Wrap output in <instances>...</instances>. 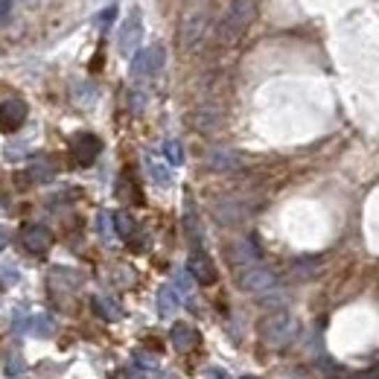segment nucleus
<instances>
[{
    "label": "nucleus",
    "instance_id": "24",
    "mask_svg": "<svg viewBox=\"0 0 379 379\" xmlns=\"http://www.w3.org/2000/svg\"><path fill=\"white\" fill-rule=\"evenodd\" d=\"M190 289H193V280H190V272H178V277H175V292L184 298V295H190Z\"/></svg>",
    "mask_w": 379,
    "mask_h": 379
},
{
    "label": "nucleus",
    "instance_id": "17",
    "mask_svg": "<svg viewBox=\"0 0 379 379\" xmlns=\"http://www.w3.org/2000/svg\"><path fill=\"white\" fill-rule=\"evenodd\" d=\"M53 329H56V324H53V318L50 315H29V333L32 336H41V339H47V336H53Z\"/></svg>",
    "mask_w": 379,
    "mask_h": 379
},
{
    "label": "nucleus",
    "instance_id": "23",
    "mask_svg": "<svg viewBox=\"0 0 379 379\" xmlns=\"http://www.w3.org/2000/svg\"><path fill=\"white\" fill-rule=\"evenodd\" d=\"M6 373L9 376H21L24 373V359L18 350H12V359H6Z\"/></svg>",
    "mask_w": 379,
    "mask_h": 379
},
{
    "label": "nucleus",
    "instance_id": "12",
    "mask_svg": "<svg viewBox=\"0 0 379 379\" xmlns=\"http://www.w3.org/2000/svg\"><path fill=\"white\" fill-rule=\"evenodd\" d=\"M94 312L100 318H105V321H120L123 318V306H120V301L117 298H111V295H94Z\"/></svg>",
    "mask_w": 379,
    "mask_h": 379
},
{
    "label": "nucleus",
    "instance_id": "14",
    "mask_svg": "<svg viewBox=\"0 0 379 379\" xmlns=\"http://www.w3.org/2000/svg\"><path fill=\"white\" fill-rule=\"evenodd\" d=\"M56 175V163L47 158V155H38V158H32L29 163V178L32 181H50Z\"/></svg>",
    "mask_w": 379,
    "mask_h": 379
},
{
    "label": "nucleus",
    "instance_id": "29",
    "mask_svg": "<svg viewBox=\"0 0 379 379\" xmlns=\"http://www.w3.org/2000/svg\"><path fill=\"white\" fill-rule=\"evenodd\" d=\"M210 376H213V379H228V373H225V371H210Z\"/></svg>",
    "mask_w": 379,
    "mask_h": 379
},
{
    "label": "nucleus",
    "instance_id": "27",
    "mask_svg": "<svg viewBox=\"0 0 379 379\" xmlns=\"http://www.w3.org/2000/svg\"><path fill=\"white\" fill-rule=\"evenodd\" d=\"M111 379H135V376H131L128 371H114V373H111Z\"/></svg>",
    "mask_w": 379,
    "mask_h": 379
},
{
    "label": "nucleus",
    "instance_id": "19",
    "mask_svg": "<svg viewBox=\"0 0 379 379\" xmlns=\"http://www.w3.org/2000/svg\"><path fill=\"white\" fill-rule=\"evenodd\" d=\"M146 170H149V178L155 181L158 187H167L170 184V170L163 167V163H158L155 158H146Z\"/></svg>",
    "mask_w": 379,
    "mask_h": 379
},
{
    "label": "nucleus",
    "instance_id": "7",
    "mask_svg": "<svg viewBox=\"0 0 379 379\" xmlns=\"http://www.w3.org/2000/svg\"><path fill=\"white\" fill-rule=\"evenodd\" d=\"M27 103L18 100V96H9V100L0 103V131H15L27 123Z\"/></svg>",
    "mask_w": 379,
    "mask_h": 379
},
{
    "label": "nucleus",
    "instance_id": "3",
    "mask_svg": "<svg viewBox=\"0 0 379 379\" xmlns=\"http://www.w3.org/2000/svg\"><path fill=\"white\" fill-rule=\"evenodd\" d=\"M161 68H163V47L155 44V47H149V50L135 53V59H131V79L143 82V79L155 76Z\"/></svg>",
    "mask_w": 379,
    "mask_h": 379
},
{
    "label": "nucleus",
    "instance_id": "18",
    "mask_svg": "<svg viewBox=\"0 0 379 379\" xmlns=\"http://www.w3.org/2000/svg\"><path fill=\"white\" fill-rule=\"evenodd\" d=\"M114 230H117L123 239H131V237H135V230H138V225H135V219H131L126 210H120V213H114Z\"/></svg>",
    "mask_w": 379,
    "mask_h": 379
},
{
    "label": "nucleus",
    "instance_id": "1",
    "mask_svg": "<svg viewBox=\"0 0 379 379\" xmlns=\"http://www.w3.org/2000/svg\"><path fill=\"white\" fill-rule=\"evenodd\" d=\"M298 318L289 315V312H272L269 318H262L260 324V341L266 344L269 350H283L298 339Z\"/></svg>",
    "mask_w": 379,
    "mask_h": 379
},
{
    "label": "nucleus",
    "instance_id": "22",
    "mask_svg": "<svg viewBox=\"0 0 379 379\" xmlns=\"http://www.w3.org/2000/svg\"><path fill=\"white\" fill-rule=\"evenodd\" d=\"M135 362L146 371H155L158 368V353H149V350H135Z\"/></svg>",
    "mask_w": 379,
    "mask_h": 379
},
{
    "label": "nucleus",
    "instance_id": "28",
    "mask_svg": "<svg viewBox=\"0 0 379 379\" xmlns=\"http://www.w3.org/2000/svg\"><path fill=\"white\" fill-rule=\"evenodd\" d=\"M3 248H6V230L0 228V251H3Z\"/></svg>",
    "mask_w": 379,
    "mask_h": 379
},
{
    "label": "nucleus",
    "instance_id": "13",
    "mask_svg": "<svg viewBox=\"0 0 379 379\" xmlns=\"http://www.w3.org/2000/svg\"><path fill=\"white\" fill-rule=\"evenodd\" d=\"M181 306V295L175 292V286H161L158 292V315L161 318H172Z\"/></svg>",
    "mask_w": 379,
    "mask_h": 379
},
{
    "label": "nucleus",
    "instance_id": "2",
    "mask_svg": "<svg viewBox=\"0 0 379 379\" xmlns=\"http://www.w3.org/2000/svg\"><path fill=\"white\" fill-rule=\"evenodd\" d=\"M254 18V0H234L228 9V15L222 18V27H219V38L222 41H237L245 27L251 24Z\"/></svg>",
    "mask_w": 379,
    "mask_h": 379
},
{
    "label": "nucleus",
    "instance_id": "21",
    "mask_svg": "<svg viewBox=\"0 0 379 379\" xmlns=\"http://www.w3.org/2000/svg\"><path fill=\"white\" fill-rule=\"evenodd\" d=\"M96 234H100L105 242L114 237V216H111V213H100V216H96Z\"/></svg>",
    "mask_w": 379,
    "mask_h": 379
},
{
    "label": "nucleus",
    "instance_id": "9",
    "mask_svg": "<svg viewBox=\"0 0 379 379\" xmlns=\"http://www.w3.org/2000/svg\"><path fill=\"white\" fill-rule=\"evenodd\" d=\"M187 272H190V277L193 280H199V283H205V286H210V283H216V266H213V260L205 254V251H199L195 248L193 254H190V262H187Z\"/></svg>",
    "mask_w": 379,
    "mask_h": 379
},
{
    "label": "nucleus",
    "instance_id": "26",
    "mask_svg": "<svg viewBox=\"0 0 379 379\" xmlns=\"http://www.w3.org/2000/svg\"><path fill=\"white\" fill-rule=\"evenodd\" d=\"M9 9H12V0H0V24L9 18Z\"/></svg>",
    "mask_w": 379,
    "mask_h": 379
},
{
    "label": "nucleus",
    "instance_id": "10",
    "mask_svg": "<svg viewBox=\"0 0 379 379\" xmlns=\"http://www.w3.org/2000/svg\"><path fill=\"white\" fill-rule=\"evenodd\" d=\"M79 286H82V274H79V272L61 269V266L50 272V289H53V292L68 295V292H73V289H79Z\"/></svg>",
    "mask_w": 379,
    "mask_h": 379
},
{
    "label": "nucleus",
    "instance_id": "20",
    "mask_svg": "<svg viewBox=\"0 0 379 379\" xmlns=\"http://www.w3.org/2000/svg\"><path fill=\"white\" fill-rule=\"evenodd\" d=\"M163 158H167L172 167H181V163H184V149H181V143L178 140H167V143H163Z\"/></svg>",
    "mask_w": 379,
    "mask_h": 379
},
{
    "label": "nucleus",
    "instance_id": "16",
    "mask_svg": "<svg viewBox=\"0 0 379 379\" xmlns=\"http://www.w3.org/2000/svg\"><path fill=\"white\" fill-rule=\"evenodd\" d=\"M207 163L213 170H219V172H230V170L239 167V158L234 152H228V149H216V152H210Z\"/></svg>",
    "mask_w": 379,
    "mask_h": 379
},
{
    "label": "nucleus",
    "instance_id": "4",
    "mask_svg": "<svg viewBox=\"0 0 379 379\" xmlns=\"http://www.w3.org/2000/svg\"><path fill=\"white\" fill-rule=\"evenodd\" d=\"M100 152H103V140L96 135H91V131H79V135L70 140V155L79 167H91Z\"/></svg>",
    "mask_w": 379,
    "mask_h": 379
},
{
    "label": "nucleus",
    "instance_id": "15",
    "mask_svg": "<svg viewBox=\"0 0 379 379\" xmlns=\"http://www.w3.org/2000/svg\"><path fill=\"white\" fill-rule=\"evenodd\" d=\"M205 24H207V18H205L202 12H199V18H195V12H193V15H187V21H184V44H187V47H193L195 41L202 38Z\"/></svg>",
    "mask_w": 379,
    "mask_h": 379
},
{
    "label": "nucleus",
    "instance_id": "30",
    "mask_svg": "<svg viewBox=\"0 0 379 379\" xmlns=\"http://www.w3.org/2000/svg\"><path fill=\"white\" fill-rule=\"evenodd\" d=\"M242 379H260V376H242Z\"/></svg>",
    "mask_w": 379,
    "mask_h": 379
},
{
    "label": "nucleus",
    "instance_id": "5",
    "mask_svg": "<svg viewBox=\"0 0 379 379\" xmlns=\"http://www.w3.org/2000/svg\"><path fill=\"white\" fill-rule=\"evenodd\" d=\"M140 38H143V18H140V12L135 9V12H131L128 18L123 21V27H120L117 50H120L123 56H135V50H138Z\"/></svg>",
    "mask_w": 379,
    "mask_h": 379
},
{
    "label": "nucleus",
    "instance_id": "8",
    "mask_svg": "<svg viewBox=\"0 0 379 379\" xmlns=\"http://www.w3.org/2000/svg\"><path fill=\"white\" fill-rule=\"evenodd\" d=\"M239 286L245 292H251V295H262V292H269L274 286V274L269 269H262V266H248L239 274Z\"/></svg>",
    "mask_w": 379,
    "mask_h": 379
},
{
    "label": "nucleus",
    "instance_id": "25",
    "mask_svg": "<svg viewBox=\"0 0 379 379\" xmlns=\"http://www.w3.org/2000/svg\"><path fill=\"white\" fill-rule=\"evenodd\" d=\"M0 277H3L6 283H15V280H18V272H15L12 266H3V269H0Z\"/></svg>",
    "mask_w": 379,
    "mask_h": 379
},
{
    "label": "nucleus",
    "instance_id": "11",
    "mask_svg": "<svg viewBox=\"0 0 379 379\" xmlns=\"http://www.w3.org/2000/svg\"><path fill=\"white\" fill-rule=\"evenodd\" d=\"M170 339H172V348L178 353H190L195 344H199V333H195V327H190V324H175Z\"/></svg>",
    "mask_w": 379,
    "mask_h": 379
},
{
    "label": "nucleus",
    "instance_id": "6",
    "mask_svg": "<svg viewBox=\"0 0 379 379\" xmlns=\"http://www.w3.org/2000/svg\"><path fill=\"white\" fill-rule=\"evenodd\" d=\"M18 239L29 254H47L53 248V230L44 225H24Z\"/></svg>",
    "mask_w": 379,
    "mask_h": 379
}]
</instances>
